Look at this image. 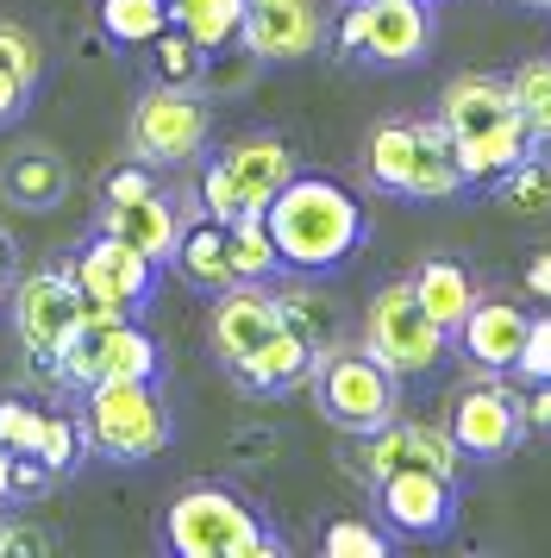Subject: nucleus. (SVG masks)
Listing matches in <instances>:
<instances>
[{
    "instance_id": "nucleus-1",
    "label": "nucleus",
    "mask_w": 551,
    "mask_h": 558,
    "mask_svg": "<svg viewBox=\"0 0 551 558\" xmlns=\"http://www.w3.org/2000/svg\"><path fill=\"white\" fill-rule=\"evenodd\" d=\"M264 227H270L282 270H332L364 245V207L345 182L332 177H289V189L264 207Z\"/></svg>"
},
{
    "instance_id": "nucleus-2",
    "label": "nucleus",
    "mask_w": 551,
    "mask_h": 558,
    "mask_svg": "<svg viewBox=\"0 0 551 558\" xmlns=\"http://www.w3.org/2000/svg\"><path fill=\"white\" fill-rule=\"evenodd\" d=\"M439 126L451 132V151H457V163H464L470 182L501 177V170H514V163L532 151V132H526V120H521L514 82L482 76V70L445 82V95H439Z\"/></svg>"
},
{
    "instance_id": "nucleus-3",
    "label": "nucleus",
    "mask_w": 551,
    "mask_h": 558,
    "mask_svg": "<svg viewBox=\"0 0 551 558\" xmlns=\"http://www.w3.org/2000/svg\"><path fill=\"white\" fill-rule=\"evenodd\" d=\"M82 439L88 458L107 464H145L170 446V402L157 377H107L82 389Z\"/></svg>"
},
{
    "instance_id": "nucleus-4",
    "label": "nucleus",
    "mask_w": 551,
    "mask_h": 558,
    "mask_svg": "<svg viewBox=\"0 0 551 558\" xmlns=\"http://www.w3.org/2000/svg\"><path fill=\"white\" fill-rule=\"evenodd\" d=\"M157 539H163L175 558H276V539L264 533L257 508H250L245 496L220 489V483L182 489V496L163 508Z\"/></svg>"
},
{
    "instance_id": "nucleus-5",
    "label": "nucleus",
    "mask_w": 551,
    "mask_h": 558,
    "mask_svg": "<svg viewBox=\"0 0 551 558\" xmlns=\"http://www.w3.org/2000/svg\"><path fill=\"white\" fill-rule=\"evenodd\" d=\"M370 182L389 195H414V202H445L464 189V163L451 151V132L439 120H382L364 145Z\"/></svg>"
},
{
    "instance_id": "nucleus-6",
    "label": "nucleus",
    "mask_w": 551,
    "mask_h": 558,
    "mask_svg": "<svg viewBox=\"0 0 551 558\" xmlns=\"http://www.w3.org/2000/svg\"><path fill=\"white\" fill-rule=\"evenodd\" d=\"M314 396H320L326 421L345 433H376L389 421H401V377L364 345H320Z\"/></svg>"
},
{
    "instance_id": "nucleus-7",
    "label": "nucleus",
    "mask_w": 551,
    "mask_h": 558,
    "mask_svg": "<svg viewBox=\"0 0 551 558\" xmlns=\"http://www.w3.org/2000/svg\"><path fill=\"white\" fill-rule=\"evenodd\" d=\"M207 132H213V107L200 101L188 82H157L138 95L132 107V126H125V145L138 163L150 170H170V163H195L207 151Z\"/></svg>"
},
{
    "instance_id": "nucleus-8",
    "label": "nucleus",
    "mask_w": 551,
    "mask_h": 558,
    "mask_svg": "<svg viewBox=\"0 0 551 558\" xmlns=\"http://www.w3.org/2000/svg\"><path fill=\"white\" fill-rule=\"evenodd\" d=\"M445 339L451 332L420 307L414 282H382L370 295V307H364V352L382 357L395 377H426V371H439Z\"/></svg>"
},
{
    "instance_id": "nucleus-9",
    "label": "nucleus",
    "mask_w": 551,
    "mask_h": 558,
    "mask_svg": "<svg viewBox=\"0 0 551 558\" xmlns=\"http://www.w3.org/2000/svg\"><path fill=\"white\" fill-rule=\"evenodd\" d=\"M82 307H88V295L75 289L70 264H45V270H25L20 282H13V332H20V345L32 364H57V352L75 339V327H82Z\"/></svg>"
},
{
    "instance_id": "nucleus-10",
    "label": "nucleus",
    "mask_w": 551,
    "mask_h": 558,
    "mask_svg": "<svg viewBox=\"0 0 551 558\" xmlns=\"http://www.w3.org/2000/svg\"><path fill=\"white\" fill-rule=\"evenodd\" d=\"M50 371H57V383H70V389H88V383H107V377H157V339L132 314L82 320Z\"/></svg>"
},
{
    "instance_id": "nucleus-11",
    "label": "nucleus",
    "mask_w": 551,
    "mask_h": 558,
    "mask_svg": "<svg viewBox=\"0 0 551 558\" xmlns=\"http://www.w3.org/2000/svg\"><path fill=\"white\" fill-rule=\"evenodd\" d=\"M157 270H163V264H150V257L138 252L132 239H120V232H95V239L70 257L75 289L95 307H120V314H138V307L150 302Z\"/></svg>"
},
{
    "instance_id": "nucleus-12",
    "label": "nucleus",
    "mask_w": 551,
    "mask_h": 558,
    "mask_svg": "<svg viewBox=\"0 0 551 558\" xmlns=\"http://www.w3.org/2000/svg\"><path fill=\"white\" fill-rule=\"evenodd\" d=\"M238 45L250 63H307L326 45V7L320 0H245Z\"/></svg>"
},
{
    "instance_id": "nucleus-13",
    "label": "nucleus",
    "mask_w": 551,
    "mask_h": 558,
    "mask_svg": "<svg viewBox=\"0 0 551 558\" xmlns=\"http://www.w3.org/2000/svg\"><path fill=\"white\" fill-rule=\"evenodd\" d=\"M357 7V57L364 63H382V70H407V63H426L432 51V13L426 0H351Z\"/></svg>"
},
{
    "instance_id": "nucleus-14",
    "label": "nucleus",
    "mask_w": 551,
    "mask_h": 558,
    "mask_svg": "<svg viewBox=\"0 0 551 558\" xmlns=\"http://www.w3.org/2000/svg\"><path fill=\"white\" fill-rule=\"evenodd\" d=\"M445 427L464 458H507L526 433V408L495 383H476V389H457Z\"/></svg>"
},
{
    "instance_id": "nucleus-15",
    "label": "nucleus",
    "mask_w": 551,
    "mask_h": 558,
    "mask_svg": "<svg viewBox=\"0 0 551 558\" xmlns=\"http://www.w3.org/2000/svg\"><path fill=\"white\" fill-rule=\"evenodd\" d=\"M213 163L225 170V182H232V195H238L245 214H264V207L289 189V177L301 170L295 145L276 138V132H245V138H232Z\"/></svg>"
},
{
    "instance_id": "nucleus-16",
    "label": "nucleus",
    "mask_w": 551,
    "mask_h": 558,
    "mask_svg": "<svg viewBox=\"0 0 551 558\" xmlns=\"http://www.w3.org/2000/svg\"><path fill=\"white\" fill-rule=\"evenodd\" d=\"M382 496V514L395 533H414V539H432V533L451 527L457 514V496H451V477L445 471H426V464H395L389 477L376 483Z\"/></svg>"
},
{
    "instance_id": "nucleus-17",
    "label": "nucleus",
    "mask_w": 551,
    "mask_h": 558,
    "mask_svg": "<svg viewBox=\"0 0 551 558\" xmlns=\"http://www.w3.org/2000/svg\"><path fill=\"white\" fill-rule=\"evenodd\" d=\"M270 332H282V302H276L264 282H232L213 295V314H207V339H213V352L225 357V371L250 357Z\"/></svg>"
},
{
    "instance_id": "nucleus-18",
    "label": "nucleus",
    "mask_w": 551,
    "mask_h": 558,
    "mask_svg": "<svg viewBox=\"0 0 551 558\" xmlns=\"http://www.w3.org/2000/svg\"><path fill=\"white\" fill-rule=\"evenodd\" d=\"M182 227H188V214L170 202V195H138V202H107L100 207V232H120L132 239L150 264H170L175 245H182Z\"/></svg>"
},
{
    "instance_id": "nucleus-19",
    "label": "nucleus",
    "mask_w": 551,
    "mask_h": 558,
    "mask_svg": "<svg viewBox=\"0 0 551 558\" xmlns=\"http://www.w3.org/2000/svg\"><path fill=\"white\" fill-rule=\"evenodd\" d=\"M314 357H320V345H307L295 327H282V332H270L250 357H238L232 377L245 383L250 396H282V389H295V383L314 377Z\"/></svg>"
},
{
    "instance_id": "nucleus-20",
    "label": "nucleus",
    "mask_w": 551,
    "mask_h": 558,
    "mask_svg": "<svg viewBox=\"0 0 551 558\" xmlns=\"http://www.w3.org/2000/svg\"><path fill=\"white\" fill-rule=\"evenodd\" d=\"M175 270H182V282L188 289H207V295H220V289H232V227L225 220H213V214H188V227H182V245H175L170 257Z\"/></svg>"
},
{
    "instance_id": "nucleus-21",
    "label": "nucleus",
    "mask_w": 551,
    "mask_h": 558,
    "mask_svg": "<svg viewBox=\"0 0 551 558\" xmlns=\"http://www.w3.org/2000/svg\"><path fill=\"white\" fill-rule=\"evenodd\" d=\"M526 307H514V302H482L476 295V307L464 314V327H457V339H464V352L482 364V371H507L514 357H521V345H526Z\"/></svg>"
},
{
    "instance_id": "nucleus-22",
    "label": "nucleus",
    "mask_w": 551,
    "mask_h": 558,
    "mask_svg": "<svg viewBox=\"0 0 551 558\" xmlns=\"http://www.w3.org/2000/svg\"><path fill=\"white\" fill-rule=\"evenodd\" d=\"M0 195L7 207H25V214H45L70 195V163L50 151V145H25V151L7 157V170H0Z\"/></svg>"
},
{
    "instance_id": "nucleus-23",
    "label": "nucleus",
    "mask_w": 551,
    "mask_h": 558,
    "mask_svg": "<svg viewBox=\"0 0 551 558\" xmlns=\"http://www.w3.org/2000/svg\"><path fill=\"white\" fill-rule=\"evenodd\" d=\"M414 295H420V307L439 320L445 332H457L464 327V314L476 307V282H470V270L464 264H451V257H426L420 270H414Z\"/></svg>"
},
{
    "instance_id": "nucleus-24",
    "label": "nucleus",
    "mask_w": 551,
    "mask_h": 558,
    "mask_svg": "<svg viewBox=\"0 0 551 558\" xmlns=\"http://www.w3.org/2000/svg\"><path fill=\"white\" fill-rule=\"evenodd\" d=\"M95 26L120 51H145L150 38L170 26V0H95Z\"/></svg>"
},
{
    "instance_id": "nucleus-25",
    "label": "nucleus",
    "mask_w": 551,
    "mask_h": 558,
    "mask_svg": "<svg viewBox=\"0 0 551 558\" xmlns=\"http://www.w3.org/2000/svg\"><path fill=\"white\" fill-rule=\"evenodd\" d=\"M170 20L213 57V51H225V45H238L245 0H170Z\"/></svg>"
},
{
    "instance_id": "nucleus-26",
    "label": "nucleus",
    "mask_w": 551,
    "mask_h": 558,
    "mask_svg": "<svg viewBox=\"0 0 551 558\" xmlns=\"http://www.w3.org/2000/svg\"><path fill=\"white\" fill-rule=\"evenodd\" d=\"M282 270V252H276L264 214H238L232 220V277L238 282H270Z\"/></svg>"
},
{
    "instance_id": "nucleus-27",
    "label": "nucleus",
    "mask_w": 551,
    "mask_h": 558,
    "mask_svg": "<svg viewBox=\"0 0 551 558\" xmlns=\"http://www.w3.org/2000/svg\"><path fill=\"white\" fill-rule=\"evenodd\" d=\"M495 195H501L507 214H551V163L526 151L514 170H501L495 177Z\"/></svg>"
},
{
    "instance_id": "nucleus-28",
    "label": "nucleus",
    "mask_w": 551,
    "mask_h": 558,
    "mask_svg": "<svg viewBox=\"0 0 551 558\" xmlns=\"http://www.w3.org/2000/svg\"><path fill=\"white\" fill-rule=\"evenodd\" d=\"M514 101H521V120L532 132V145H551V57H532L514 70Z\"/></svg>"
},
{
    "instance_id": "nucleus-29",
    "label": "nucleus",
    "mask_w": 551,
    "mask_h": 558,
    "mask_svg": "<svg viewBox=\"0 0 551 558\" xmlns=\"http://www.w3.org/2000/svg\"><path fill=\"white\" fill-rule=\"evenodd\" d=\"M145 51H150V70H157V82H188V88H195L200 70H207V51H200L195 38L175 26V20L157 32V38H150Z\"/></svg>"
},
{
    "instance_id": "nucleus-30",
    "label": "nucleus",
    "mask_w": 551,
    "mask_h": 558,
    "mask_svg": "<svg viewBox=\"0 0 551 558\" xmlns=\"http://www.w3.org/2000/svg\"><path fill=\"white\" fill-rule=\"evenodd\" d=\"M0 70L7 76H20L25 88H38L50 70V57H45V38L32 26H20V20H0Z\"/></svg>"
},
{
    "instance_id": "nucleus-31",
    "label": "nucleus",
    "mask_w": 551,
    "mask_h": 558,
    "mask_svg": "<svg viewBox=\"0 0 551 558\" xmlns=\"http://www.w3.org/2000/svg\"><path fill=\"white\" fill-rule=\"evenodd\" d=\"M38 458H45L57 477H70L75 464L88 458V439H82V421L75 414H45V433H38Z\"/></svg>"
},
{
    "instance_id": "nucleus-32",
    "label": "nucleus",
    "mask_w": 551,
    "mask_h": 558,
    "mask_svg": "<svg viewBox=\"0 0 551 558\" xmlns=\"http://www.w3.org/2000/svg\"><path fill=\"white\" fill-rule=\"evenodd\" d=\"M320 553L326 558H389V533H376L370 521L345 514V521H332L320 533Z\"/></svg>"
},
{
    "instance_id": "nucleus-33",
    "label": "nucleus",
    "mask_w": 551,
    "mask_h": 558,
    "mask_svg": "<svg viewBox=\"0 0 551 558\" xmlns=\"http://www.w3.org/2000/svg\"><path fill=\"white\" fill-rule=\"evenodd\" d=\"M38 433H45V408L25 402V396H0V446L38 452Z\"/></svg>"
},
{
    "instance_id": "nucleus-34",
    "label": "nucleus",
    "mask_w": 551,
    "mask_h": 558,
    "mask_svg": "<svg viewBox=\"0 0 551 558\" xmlns=\"http://www.w3.org/2000/svg\"><path fill=\"white\" fill-rule=\"evenodd\" d=\"M276 302H282V327H295L307 345H326V302H320V295L289 289V295H276Z\"/></svg>"
},
{
    "instance_id": "nucleus-35",
    "label": "nucleus",
    "mask_w": 551,
    "mask_h": 558,
    "mask_svg": "<svg viewBox=\"0 0 551 558\" xmlns=\"http://www.w3.org/2000/svg\"><path fill=\"white\" fill-rule=\"evenodd\" d=\"M50 483H57V471H50L38 452H13V508L50 496Z\"/></svg>"
},
{
    "instance_id": "nucleus-36",
    "label": "nucleus",
    "mask_w": 551,
    "mask_h": 558,
    "mask_svg": "<svg viewBox=\"0 0 551 558\" xmlns=\"http://www.w3.org/2000/svg\"><path fill=\"white\" fill-rule=\"evenodd\" d=\"M514 371H526L532 383H551V314H539L532 327H526V345L514 357Z\"/></svg>"
},
{
    "instance_id": "nucleus-37",
    "label": "nucleus",
    "mask_w": 551,
    "mask_h": 558,
    "mask_svg": "<svg viewBox=\"0 0 551 558\" xmlns=\"http://www.w3.org/2000/svg\"><path fill=\"white\" fill-rule=\"evenodd\" d=\"M157 182H150V163H120V170H107L100 177V202H138V195H150Z\"/></svg>"
},
{
    "instance_id": "nucleus-38",
    "label": "nucleus",
    "mask_w": 551,
    "mask_h": 558,
    "mask_svg": "<svg viewBox=\"0 0 551 558\" xmlns=\"http://www.w3.org/2000/svg\"><path fill=\"white\" fill-rule=\"evenodd\" d=\"M25 101H32V88H25L20 76H7V70H0V126H13V120L25 113Z\"/></svg>"
},
{
    "instance_id": "nucleus-39",
    "label": "nucleus",
    "mask_w": 551,
    "mask_h": 558,
    "mask_svg": "<svg viewBox=\"0 0 551 558\" xmlns=\"http://www.w3.org/2000/svg\"><path fill=\"white\" fill-rule=\"evenodd\" d=\"M521 408H526V427H551V383H539V396Z\"/></svg>"
},
{
    "instance_id": "nucleus-40",
    "label": "nucleus",
    "mask_w": 551,
    "mask_h": 558,
    "mask_svg": "<svg viewBox=\"0 0 551 558\" xmlns=\"http://www.w3.org/2000/svg\"><path fill=\"white\" fill-rule=\"evenodd\" d=\"M526 289H532L539 302H551V257H532V270H526Z\"/></svg>"
},
{
    "instance_id": "nucleus-41",
    "label": "nucleus",
    "mask_w": 551,
    "mask_h": 558,
    "mask_svg": "<svg viewBox=\"0 0 551 558\" xmlns=\"http://www.w3.org/2000/svg\"><path fill=\"white\" fill-rule=\"evenodd\" d=\"M0 508H13V446H0Z\"/></svg>"
},
{
    "instance_id": "nucleus-42",
    "label": "nucleus",
    "mask_w": 551,
    "mask_h": 558,
    "mask_svg": "<svg viewBox=\"0 0 551 558\" xmlns=\"http://www.w3.org/2000/svg\"><path fill=\"white\" fill-rule=\"evenodd\" d=\"M521 7H551V0H521Z\"/></svg>"
}]
</instances>
